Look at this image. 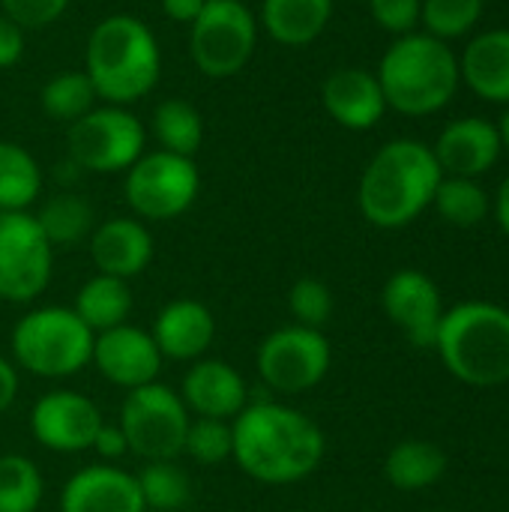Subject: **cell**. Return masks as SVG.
Here are the masks:
<instances>
[{"label":"cell","instance_id":"cell-1","mask_svg":"<svg viewBox=\"0 0 509 512\" xmlns=\"http://www.w3.org/2000/svg\"><path fill=\"white\" fill-rule=\"evenodd\" d=\"M231 462L264 486H291L312 477L327 453L321 426L282 402H249L234 420Z\"/></svg>","mask_w":509,"mask_h":512},{"label":"cell","instance_id":"cell-2","mask_svg":"<svg viewBox=\"0 0 509 512\" xmlns=\"http://www.w3.org/2000/svg\"><path fill=\"white\" fill-rule=\"evenodd\" d=\"M444 180V171L423 141H387L366 165L357 189V204L375 228H405L426 207Z\"/></svg>","mask_w":509,"mask_h":512},{"label":"cell","instance_id":"cell-3","mask_svg":"<svg viewBox=\"0 0 509 512\" xmlns=\"http://www.w3.org/2000/svg\"><path fill=\"white\" fill-rule=\"evenodd\" d=\"M84 72L99 99L108 105H132L147 96L162 75V51L156 33L135 15L117 12L102 18L84 51Z\"/></svg>","mask_w":509,"mask_h":512},{"label":"cell","instance_id":"cell-4","mask_svg":"<svg viewBox=\"0 0 509 512\" xmlns=\"http://www.w3.org/2000/svg\"><path fill=\"white\" fill-rule=\"evenodd\" d=\"M378 84L384 90L387 108L408 117H426L441 111L462 81L459 60L444 39L429 33L399 36L381 57Z\"/></svg>","mask_w":509,"mask_h":512},{"label":"cell","instance_id":"cell-5","mask_svg":"<svg viewBox=\"0 0 509 512\" xmlns=\"http://www.w3.org/2000/svg\"><path fill=\"white\" fill-rule=\"evenodd\" d=\"M435 351L447 372L471 387L509 381V309L471 300L444 312Z\"/></svg>","mask_w":509,"mask_h":512},{"label":"cell","instance_id":"cell-6","mask_svg":"<svg viewBox=\"0 0 509 512\" xmlns=\"http://www.w3.org/2000/svg\"><path fill=\"white\" fill-rule=\"evenodd\" d=\"M93 339L96 336L72 312V306H39L15 321L9 345L18 369L36 378L60 381L90 366Z\"/></svg>","mask_w":509,"mask_h":512},{"label":"cell","instance_id":"cell-7","mask_svg":"<svg viewBox=\"0 0 509 512\" xmlns=\"http://www.w3.org/2000/svg\"><path fill=\"white\" fill-rule=\"evenodd\" d=\"M189 420L192 414L186 411L180 393L153 381L123 396L117 426L132 456L141 462H165L183 456Z\"/></svg>","mask_w":509,"mask_h":512},{"label":"cell","instance_id":"cell-8","mask_svg":"<svg viewBox=\"0 0 509 512\" xmlns=\"http://www.w3.org/2000/svg\"><path fill=\"white\" fill-rule=\"evenodd\" d=\"M258 45V18L243 0H207L192 21L189 54L201 75L234 78L246 69Z\"/></svg>","mask_w":509,"mask_h":512},{"label":"cell","instance_id":"cell-9","mask_svg":"<svg viewBox=\"0 0 509 512\" xmlns=\"http://www.w3.org/2000/svg\"><path fill=\"white\" fill-rule=\"evenodd\" d=\"M201 189L195 159L168 150L141 153L126 171L123 195L141 222H168L183 216Z\"/></svg>","mask_w":509,"mask_h":512},{"label":"cell","instance_id":"cell-10","mask_svg":"<svg viewBox=\"0 0 509 512\" xmlns=\"http://www.w3.org/2000/svg\"><path fill=\"white\" fill-rule=\"evenodd\" d=\"M333 366V348L324 330L288 324L267 333L255 351V369L267 390L300 396L315 390Z\"/></svg>","mask_w":509,"mask_h":512},{"label":"cell","instance_id":"cell-11","mask_svg":"<svg viewBox=\"0 0 509 512\" xmlns=\"http://www.w3.org/2000/svg\"><path fill=\"white\" fill-rule=\"evenodd\" d=\"M69 159L96 174H120L144 153L147 129L123 105H105L87 111L69 123Z\"/></svg>","mask_w":509,"mask_h":512},{"label":"cell","instance_id":"cell-12","mask_svg":"<svg viewBox=\"0 0 509 512\" xmlns=\"http://www.w3.org/2000/svg\"><path fill=\"white\" fill-rule=\"evenodd\" d=\"M54 270V246L45 240L36 216L0 213V300L30 303L36 300Z\"/></svg>","mask_w":509,"mask_h":512},{"label":"cell","instance_id":"cell-13","mask_svg":"<svg viewBox=\"0 0 509 512\" xmlns=\"http://www.w3.org/2000/svg\"><path fill=\"white\" fill-rule=\"evenodd\" d=\"M99 405L75 390H51L39 396L30 408V432L33 438L60 456L90 450L99 426H102Z\"/></svg>","mask_w":509,"mask_h":512},{"label":"cell","instance_id":"cell-14","mask_svg":"<svg viewBox=\"0 0 509 512\" xmlns=\"http://www.w3.org/2000/svg\"><path fill=\"white\" fill-rule=\"evenodd\" d=\"M162 363L165 360H162L150 330H141L135 324H120L114 330L96 333V339H93L90 366L108 384L120 387L123 393L159 381Z\"/></svg>","mask_w":509,"mask_h":512},{"label":"cell","instance_id":"cell-15","mask_svg":"<svg viewBox=\"0 0 509 512\" xmlns=\"http://www.w3.org/2000/svg\"><path fill=\"white\" fill-rule=\"evenodd\" d=\"M381 306L414 348H435L444 318V300L438 285L423 270H396L384 282Z\"/></svg>","mask_w":509,"mask_h":512},{"label":"cell","instance_id":"cell-16","mask_svg":"<svg viewBox=\"0 0 509 512\" xmlns=\"http://www.w3.org/2000/svg\"><path fill=\"white\" fill-rule=\"evenodd\" d=\"M177 393L192 417H207V420H234L249 405L246 378L228 360H216V357L195 360L186 369Z\"/></svg>","mask_w":509,"mask_h":512},{"label":"cell","instance_id":"cell-17","mask_svg":"<svg viewBox=\"0 0 509 512\" xmlns=\"http://www.w3.org/2000/svg\"><path fill=\"white\" fill-rule=\"evenodd\" d=\"M90 261L96 273L117 276V279H135L141 276L153 261V234L138 216H114L93 228L90 240Z\"/></svg>","mask_w":509,"mask_h":512},{"label":"cell","instance_id":"cell-18","mask_svg":"<svg viewBox=\"0 0 509 512\" xmlns=\"http://www.w3.org/2000/svg\"><path fill=\"white\" fill-rule=\"evenodd\" d=\"M150 336H153L162 360L195 363L216 342V318L201 300L180 297V300L165 303L156 312Z\"/></svg>","mask_w":509,"mask_h":512},{"label":"cell","instance_id":"cell-19","mask_svg":"<svg viewBox=\"0 0 509 512\" xmlns=\"http://www.w3.org/2000/svg\"><path fill=\"white\" fill-rule=\"evenodd\" d=\"M60 512H147L135 474L117 465H87L60 489Z\"/></svg>","mask_w":509,"mask_h":512},{"label":"cell","instance_id":"cell-20","mask_svg":"<svg viewBox=\"0 0 509 512\" xmlns=\"http://www.w3.org/2000/svg\"><path fill=\"white\" fill-rule=\"evenodd\" d=\"M501 135L492 120L483 117H459L447 123L438 135L432 153L444 171V177H480L501 156Z\"/></svg>","mask_w":509,"mask_h":512},{"label":"cell","instance_id":"cell-21","mask_svg":"<svg viewBox=\"0 0 509 512\" xmlns=\"http://www.w3.org/2000/svg\"><path fill=\"white\" fill-rule=\"evenodd\" d=\"M321 102L339 126L354 132L378 126L387 111L378 75L360 66H342L330 72L321 87Z\"/></svg>","mask_w":509,"mask_h":512},{"label":"cell","instance_id":"cell-22","mask_svg":"<svg viewBox=\"0 0 509 512\" xmlns=\"http://www.w3.org/2000/svg\"><path fill=\"white\" fill-rule=\"evenodd\" d=\"M459 75L480 99L509 105V30L474 36L459 60Z\"/></svg>","mask_w":509,"mask_h":512},{"label":"cell","instance_id":"cell-23","mask_svg":"<svg viewBox=\"0 0 509 512\" xmlns=\"http://www.w3.org/2000/svg\"><path fill=\"white\" fill-rule=\"evenodd\" d=\"M333 18V0H264L261 18L270 39L288 48L312 45Z\"/></svg>","mask_w":509,"mask_h":512},{"label":"cell","instance_id":"cell-24","mask_svg":"<svg viewBox=\"0 0 509 512\" xmlns=\"http://www.w3.org/2000/svg\"><path fill=\"white\" fill-rule=\"evenodd\" d=\"M72 312L90 327V333H105V330H114L120 324H129V315H132V288L126 279H117V276H105V273H96L90 276L78 294H75V303H72Z\"/></svg>","mask_w":509,"mask_h":512},{"label":"cell","instance_id":"cell-25","mask_svg":"<svg viewBox=\"0 0 509 512\" xmlns=\"http://www.w3.org/2000/svg\"><path fill=\"white\" fill-rule=\"evenodd\" d=\"M447 474V453L432 441H402L384 459V477L399 492H423Z\"/></svg>","mask_w":509,"mask_h":512},{"label":"cell","instance_id":"cell-26","mask_svg":"<svg viewBox=\"0 0 509 512\" xmlns=\"http://www.w3.org/2000/svg\"><path fill=\"white\" fill-rule=\"evenodd\" d=\"M42 192V168L15 141H0V213H24Z\"/></svg>","mask_w":509,"mask_h":512},{"label":"cell","instance_id":"cell-27","mask_svg":"<svg viewBox=\"0 0 509 512\" xmlns=\"http://www.w3.org/2000/svg\"><path fill=\"white\" fill-rule=\"evenodd\" d=\"M33 216L51 246H75L81 240H90V234L96 228L90 201L75 192L51 195Z\"/></svg>","mask_w":509,"mask_h":512},{"label":"cell","instance_id":"cell-28","mask_svg":"<svg viewBox=\"0 0 509 512\" xmlns=\"http://www.w3.org/2000/svg\"><path fill=\"white\" fill-rule=\"evenodd\" d=\"M153 138L159 141V150L177 153V156H195L204 141V120L201 111L186 99H165L156 105L150 120Z\"/></svg>","mask_w":509,"mask_h":512},{"label":"cell","instance_id":"cell-29","mask_svg":"<svg viewBox=\"0 0 509 512\" xmlns=\"http://www.w3.org/2000/svg\"><path fill=\"white\" fill-rule=\"evenodd\" d=\"M135 483L147 512H180L192 501V480L177 459L144 462L135 471Z\"/></svg>","mask_w":509,"mask_h":512},{"label":"cell","instance_id":"cell-30","mask_svg":"<svg viewBox=\"0 0 509 512\" xmlns=\"http://www.w3.org/2000/svg\"><path fill=\"white\" fill-rule=\"evenodd\" d=\"M45 495L42 471L21 453L0 456V512H36Z\"/></svg>","mask_w":509,"mask_h":512},{"label":"cell","instance_id":"cell-31","mask_svg":"<svg viewBox=\"0 0 509 512\" xmlns=\"http://www.w3.org/2000/svg\"><path fill=\"white\" fill-rule=\"evenodd\" d=\"M96 90L87 78V72H60L45 81L39 93V105L45 117L60 120V123H75L87 111L96 108Z\"/></svg>","mask_w":509,"mask_h":512},{"label":"cell","instance_id":"cell-32","mask_svg":"<svg viewBox=\"0 0 509 512\" xmlns=\"http://www.w3.org/2000/svg\"><path fill=\"white\" fill-rule=\"evenodd\" d=\"M432 204L441 213V219H447L456 228H474L492 210L489 192L471 177H444Z\"/></svg>","mask_w":509,"mask_h":512},{"label":"cell","instance_id":"cell-33","mask_svg":"<svg viewBox=\"0 0 509 512\" xmlns=\"http://www.w3.org/2000/svg\"><path fill=\"white\" fill-rule=\"evenodd\" d=\"M183 456L192 462L213 468L222 465L234 456V429L231 420H207V417H192L186 438H183Z\"/></svg>","mask_w":509,"mask_h":512},{"label":"cell","instance_id":"cell-34","mask_svg":"<svg viewBox=\"0 0 509 512\" xmlns=\"http://www.w3.org/2000/svg\"><path fill=\"white\" fill-rule=\"evenodd\" d=\"M483 15V0H423L420 21L435 39L465 36Z\"/></svg>","mask_w":509,"mask_h":512},{"label":"cell","instance_id":"cell-35","mask_svg":"<svg viewBox=\"0 0 509 512\" xmlns=\"http://www.w3.org/2000/svg\"><path fill=\"white\" fill-rule=\"evenodd\" d=\"M288 309L294 315V324L312 327V330H324L327 321L333 318L336 300H333V291L321 279L303 276L288 291Z\"/></svg>","mask_w":509,"mask_h":512},{"label":"cell","instance_id":"cell-36","mask_svg":"<svg viewBox=\"0 0 509 512\" xmlns=\"http://www.w3.org/2000/svg\"><path fill=\"white\" fill-rule=\"evenodd\" d=\"M0 6L21 30H42L69 9V0H0Z\"/></svg>","mask_w":509,"mask_h":512},{"label":"cell","instance_id":"cell-37","mask_svg":"<svg viewBox=\"0 0 509 512\" xmlns=\"http://www.w3.org/2000/svg\"><path fill=\"white\" fill-rule=\"evenodd\" d=\"M369 12L378 21V27L396 36H408L420 24L423 0H369Z\"/></svg>","mask_w":509,"mask_h":512},{"label":"cell","instance_id":"cell-38","mask_svg":"<svg viewBox=\"0 0 509 512\" xmlns=\"http://www.w3.org/2000/svg\"><path fill=\"white\" fill-rule=\"evenodd\" d=\"M90 450L99 456V462L111 465V462H117V459H123L129 453V444H126V438H123V432H120L117 423L114 426L111 423H102L99 432H96V438H93V444H90Z\"/></svg>","mask_w":509,"mask_h":512},{"label":"cell","instance_id":"cell-39","mask_svg":"<svg viewBox=\"0 0 509 512\" xmlns=\"http://www.w3.org/2000/svg\"><path fill=\"white\" fill-rule=\"evenodd\" d=\"M21 54H24V30L6 15H0V69L15 66Z\"/></svg>","mask_w":509,"mask_h":512},{"label":"cell","instance_id":"cell-40","mask_svg":"<svg viewBox=\"0 0 509 512\" xmlns=\"http://www.w3.org/2000/svg\"><path fill=\"white\" fill-rule=\"evenodd\" d=\"M18 366L0 354V414H6L18 399Z\"/></svg>","mask_w":509,"mask_h":512},{"label":"cell","instance_id":"cell-41","mask_svg":"<svg viewBox=\"0 0 509 512\" xmlns=\"http://www.w3.org/2000/svg\"><path fill=\"white\" fill-rule=\"evenodd\" d=\"M207 0H162V12L171 18V21H180V24H192L201 9H204Z\"/></svg>","mask_w":509,"mask_h":512},{"label":"cell","instance_id":"cell-42","mask_svg":"<svg viewBox=\"0 0 509 512\" xmlns=\"http://www.w3.org/2000/svg\"><path fill=\"white\" fill-rule=\"evenodd\" d=\"M495 216H498V225L504 228V234L509 237V177L501 183V189H498V198H495Z\"/></svg>","mask_w":509,"mask_h":512},{"label":"cell","instance_id":"cell-43","mask_svg":"<svg viewBox=\"0 0 509 512\" xmlns=\"http://www.w3.org/2000/svg\"><path fill=\"white\" fill-rule=\"evenodd\" d=\"M498 135H501V147L509 150V105L507 111H504V117H501V123H498Z\"/></svg>","mask_w":509,"mask_h":512}]
</instances>
